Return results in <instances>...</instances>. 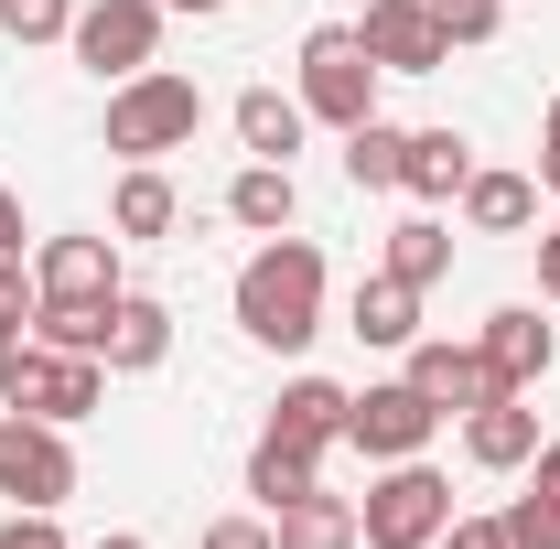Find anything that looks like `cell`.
<instances>
[{
  "instance_id": "cell-26",
  "label": "cell",
  "mask_w": 560,
  "mask_h": 549,
  "mask_svg": "<svg viewBox=\"0 0 560 549\" xmlns=\"http://www.w3.org/2000/svg\"><path fill=\"white\" fill-rule=\"evenodd\" d=\"M0 33H11V44H66L75 0H0Z\"/></svg>"
},
{
  "instance_id": "cell-7",
  "label": "cell",
  "mask_w": 560,
  "mask_h": 549,
  "mask_svg": "<svg viewBox=\"0 0 560 549\" xmlns=\"http://www.w3.org/2000/svg\"><path fill=\"white\" fill-rule=\"evenodd\" d=\"M431 431H442V410L420 399L410 377H377V388H346V442L366 453V464H410V453H431Z\"/></svg>"
},
{
  "instance_id": "cell-23",
  "label": "cell",
  "mask_w": 560,
  "mask_h": 549,
  "mask_svg": "<svg viewBox=\"0 0 560 549\" xmlns=\"http://www.w3.org/2000/svg\"><path fill=\"white\" fill-rule=\"evenodd\" d=\"M270 539H280V549H366V539H355V506H346V495H324V484L280 506Z\"/></svg>"
},
{
  "instance_id": "cell-8",
  "label": "cell",
  "mask_w": 560,
  "mask_h": 549,
  "mask_svg": "<svg viewBox=\"0 0 560 549\" xmlns=\"http://www.w3.org/2000/svg\"><path fill=\"white\" fill-rule=\"evenodd\" d=\"M119 302V237H44L33 313H108Z\"/></svg>"
},
{
  "instance_id": "cell-25",
  "label": "cell",
  "mask_w": 560,
  "mask_h": 549,
  "mask_svg": "<svg viewBox=\"0 0 560 549\" xmlns=\"http://www.w3.org/2000/svg\"><path fill=\"white\" fill-rule=\"evenodd\" d=\"M528 215H539V184H528V173H475V184H464V226H475V237H517Z\"/></svg>"
},
{
  "instance_id": "cell-5",
  "label": "cell",
  "mask_w": 560,
  "mask_h": 549,
  "mask_svg": "<svg viewBox=\"0 0 560 549\" xmlns=\"http://www.w3.org/2000/svg\"><path fill=\"white\" fill-rule=\"evenodd\" d=\"M302 108H313L324 130H355V119H377V66H366L355 22H324V33H302Z\"/></svg>"
},
{
  "instance_id": "cell-2",
  "label": "cell",
  "mask_w": 560,
  "mask_h": 549,
  "mask_svg": "<svg viewBox=\"0 0 560 549\" xmlns=\"http://www.w3.org/2000/svg\"><path fill=\"white\" fill-rule=\"evenodd\" d=\"M0 399H11L22 420H86L97 399H108V366H97V355H66V344H44V335H11Z\"/></svg>"
},
{
  "instance_id": "cell-34",
  "label": "cell",
  "mask_w": 560,
  "mask_h": 549,
  "mask_svg": "<svg viewBox=\"0 0 560 549\" xmlns=\"http://www.w3.org/2000/svg\"><path fill=\"white\" fill-rule=\"evenodd\" d=\"M539 184L560 195V97H550V119H539Z\"/></svg>"
},
{
  "instance_id": "cell-1",
  "label": "cell",
  "mask_w": 560,
  "mask_h": 549,
  "mask_svg": "<svg viewBox=\"0 0 560 549\" xmlns=\"http://www.w3.org/2000/svg\"><path fill=\"white\" fill-rule=\"evenodd\" d=\"M237 335L280 344V355H302V344L324 335V248H313V237L280 226L270 248L237 270Z\"/></svg>"
},
{
  "instance_id": "cell-14",
  "label": "cell",
  "mask_w": 560,
  "mask_h": 549,
  "mask_svg": "<svg viewBox=\"0 0 560 549\" xmlns=\"http://www.w3.org/2000/svg\"><path fill=\"white\" fill-rule=\"evenodd\" d=\"M464 453L486 464V475H528V453H539V410L506 388V399H486V410H464Z\"/></svg>"
},
{
  "instance_id": "cell-6",
  "label": "cell",
  "mask_w": 560,
  "mask_h": 549,
  "mask_svg": "<svg viewBox=\"0 0 560 549\" xmlns=\"http://www.w3.org/2000/svg\"><path fill=\"white\" fill-rule=\"evenodd\" d=\"M75 66L86 75H151V55H162V0H75Z\"/></svg>"
},
{
  "instance_id": "cell-36",
  "label": "cell",
  "mask_w": 560,
  "mask_h": 549,
  "mask_svg": "<svg viewBox=\"0 0 560 549\" xmlns=\"http://www.w3.org/2000/svg\"><path fill=\"white\" fill-rule=\"evenodd\" d=\"M539 291L560 302V237H539Z\"/></svg>"
},
{
  "instance_id": "cell-16",
  "label": "cell",
  "mask_w": 560,
  "mask_h": 549,
  "mask_svg": "<svg viewBox=\"0 0 560 549\" xmlns=\"http://www.w3.org/2000/svg\"><path fill=\"white\" fill-rule=\"evenodd\" d=\"M270 431H280V442H302V453L346 442V388H335V377H291L280 410H270Z\"/></svg>"
},
{
  "instance_id": "cell-39",
  "label": "cell",
  "mask_w": 560,
  "mask_h": 549,
  "mask_svg": "<svg viewBox=\"0 0 560 549\" xmlns=\"http://www.w3.org/2000/svg\"><path fill=\"white\" fill-rule=\"evenodd\" d=\"M0 355H11V324H0Z\"/></svg>"
},
{
  "instance_id": "cell-38",
  "label": "cell",
  "mask_w": 560,
  "mask_h": 549,
  "mask_svg": "<svg viewBox=\"0 0 560 549\" xmlns=\"http://www.w3.org/2000/svg\"><path fill=\"white\" fill-rule=\"evenodd\" d=\"M162 11H226V0H162Z\"/></svg>"
},
{
  "instance_id": "cell-12",
  "label": "cell",
  "mask_w": 560,
  "mask_h": 549,
  "mask_svg": "<svg viewBox=\"0 0 560 549\" xmlns=\"http://www.w3.org/2000/svg\"><path fill=\"white\" fill-rule=\"evenodd\" d=\"M475 344H486L495 388H517V399L550 377V355H560V335L539 324V302H506V313H486V335H475Z\"/></svg>"
},
{
  "instance_id": "cell-17",
  "label": "cell",
  "mask_w": 560,
  "mask_h": 549,
  "mask_svg": "<svg viewBox=\"0 0 560 549\" xmlns=\"http://www.w3.org/2000/svg\"><path fill=\"white\" fill-rule=\"evenodd\" d=\"M302 130H313L302 97H280V86H248V97H237V140H248V162H291Z\"/></svg>"
},
{
  "instance_id": "cell-30",
  "label": "cell",
  "mask_w": 560,
  "mask_h": 549,
  "mask_svg": "<svg viewBox=\"0 0 560 549\" xmlns=\"http://www.w3.org/2000/svg\"><path fill=\"white\" fill-rule=\"evenodd\" d=\"M195 549H280V539H270V517H206Z\"/></svg>"
},
{
  "instance_id": "cell-37",
  "label": "cell",
  "mask_w": 560,
  "mask_h": 549,
  "mask_svg": "<svg viewBox=\"0 0 560 549\" xmlns=\"http://www.w3.org/2000/svg\"><path fill=\"white\" fill-rule=\"evenodd\" d=\"M97 549H151V539H140V528H108V539H97Z\"/></svg>"
},
{
  "instance_id": "cell-13",
  "label": "cell",
  "mask_w": 560,
  "mask_h": 549,
  "mask_svg": "<svg viewBox=\"0 0 560 549\" xmlns=\"http://www.w3.org/2000/svg\"><path fill=\"white\" fill-rule=\"evenodd\" d=\"M162 355H173V313H162L151 291H119L108 324H97V366H108V377H151Z\"/></svg>"
},
{
  "instance_id": "cell-4",
  "label": "cell",
  "mask_w": 560,
  "mask_h": 549,
  "mask_svg": "<svg viewBox=\"0 0 560 549\" xmlns=\"http://www.w3.org/2000/svg\"><path fill=\"white\" fill-rule=\"evenodd\" d=\"M442 528H453V484L431 475L420 453L388 464V475L366 484V506H355V539H366V549H431Z\"/></svg>"
},
{
  "instance_id": "cell-15",
  "label": "cell",
  "mask_w": 560,
  "mask_h": 549,
  "mask_svg": "<svg viewBox=\"0 0 560 549\" xmlns=\"http://www.w3.org/2000/svg\"><path fill=\"white\" fill-rule=\"evenodd\" d=\"M464 184H475V140H464V130H410V173H399V195L453 206Z\"/></svg>"
},
{
  "instance_id": "cell-31",
  "label": "cell",
  "mask_w": 560,
  "mask_h": 549,
  "mask_svg": "<svg viewBox=\"0 0 560 549\" xmlns=\"http://www.w3.org/2000/svg\"><path fill=\"white\" fill-rule=\"evenodd\" d=\"M431 549H517V539H506V517H453Z\"/></svg>"
},
{
  "instance_id": "cell-11",
  "label": "cell",
  "mask_w": 560,
  "mask_h": 549,
  "mask_svg": "<svg viewBox=\"0 0 560 549\" xmlns=\"http://www.w3.org/2000/svg\"><path fill=\"white\" fill-rule=\"evenodd\" d=\"M410 388H420L442 420L506 399V388H495V366H486V344H453V335H410Z\"/></svg>"
},
{
  "instance_id": "cell-10",
  "label": "cell",
  "mask_w": 560,
  "mask_h": 549,
  "mask_svg": "<svg viewBox=\"0 0 560 549\" xmlns=\"http://www.w3.org/2000/svg\"><path fill=\"white\" fill-rule=\"evenodd\" d=\"M355 44H366V66H377V75H431V66H453V44H442V11H431V0H366Z\"/></svg>"
},
{
  "instance_id": "cell-22",
  "label": "cell",
  "mask_w": 560,
  "mask_h": 549,
  "mask_svg": "<svg viewBox=\"0 0 560 549\" xmlns=\"http://www.w3.org/2000/svg\"><path fill=\"white\" fill-rule=\"evenodd\" d=\"M346 324L366 344H410L420 335V291H410V280H388V270H366V280H355V302H346Z\"/></svg>"
},
{
  "instance_id": "cell-24",
  "label": "cell",
  "mask_w": 560,
  "mask_h": 549,
  "mask_svg": "<svg viewBox=\"0 0 560 549\" xmlns=\"http://www.w3.org/2000/svg\"><path fill=\"white\" fill-rule=\"evenodd\" d=\"M377 270H388V280H410V291H431V280L453 270V226H442V215H410V226H388Z\"/></svg>"
},
{
  "instance_id": "cell-35",
  "label": "cell",
  "mask_w": 560,
  "mask_h": 549,
  "mask_svg": "<svg viewBox=\"0 0 560 549\" xmlns=\"http://www.w3.org/2000/svg\"><path fill=\"white\" fill-rule=\"evenodd\" d=\"M0 259H22V195L0 184Z\"/></svg>"
},
{
  "instance_id": "cell-18",
  "label": "cell",
  "mask_w": 560,
  "mask_h": 549,
  "mask_svg": "<svg viewBox=\"0 0 560 549\" xmlns=\"http://www.w3.org/2000/svg\"><path fill=\"white\" fill-rule=\"evenodd\" d=\"M226 215H237L248 237H280V226L302 215V184H291V162H248V173L226 184Z\"/></svg>"
},
{
  "instance_id": "cell-19",
  "label": "cell",
  "mask_w": 560,
  "mask_h": 549,
  "mask_svg": "<svg viewBox=\"0 0 560 549\" xmlns=\"http://www.w3.org/2000/svg\"><path fill=\"white\" fill-rule=\"evenodd\" d=\"M173 215H184L173 173H162V162H130L119 195H108V226H119V237H173Z\"/></svg>"
},
{
  "instance_id": "cell-21",
  "label": "cell",
  "mask_w": 560,
  "mask_h": 549,
  "mask_svg": "<svg viewBox=\"0 0 560 549\" xmlns=\"http://www.w3.org/2000/svg\"><path fill=\"white\" fill-rule=\"evenodd\" d=\"M399 173H410V130L399 119H355L346 130V184L355 195H399Z\"/></svg>"
},
{
  "instance_id": "cell-27",
  "label": "cell",
  "mask_w": 560,
  "mask_h": 549,
  "mask_svg": "<svg viewBox=\"0 0 560 549\" xmlns=\"http://www.w3.org/2000/svg\"><path fill=\"white\" fill-rule=\"evenodd\" d=\"M442 11V44H495V22H506V0H431Z\"/></svg>"
},
{
  "instance_id": "cell-3",
  "label": "cell",
  "mask_w": 560,
  "mask_h": 549,
  "mask_svg": "<svg viewBox=\"0 0 560 549\" xmlns=\"http://www.w3.org/2000/svg\"><path fill=\"white\" fill-rule=\"evenodd\" d=\"M206 130V86L195 75H130L119 97H108V151H130V162H162V151H184V140Z\"/></svg>"
},
{
  "instance_id": "cell-28",
  "label": "cell",
  "mask_w": 560,
  "mask_h": 549,
  "mask_svg": "<svg viewBox=\"0 0 560 549\" xmlns=\"http://www.w3.org/2000/svg\"><path fill=\"white\" fill-rule=\"evenodd\" d=\"M0 549H66L55 506H11V517H0Z\"/></svg>"
},
{
  "instance_id": "cell-20",
  "label": "cell",
  "mask_w": 560,
  "mask_h": 549,
  "mask_svg": "<svg viewBox=\"0 0 560 549\" xmlns=\"http://www.w3.org/2000/svg\"><path fill=\"white\" fill-rule=\"evenodd\" d=\"M313 484H324V453H302V442L259 431V453H248V495H259V517H280V506L313 495Z\"/></svg>"
},
{
  "instance_id": "cell-32",
  "label": "cell",
  "mask_w": 560,
  "mask_h": 549,
  "mask_svg": "<svg viewBox=\"0 0 560 549\" xmlns=\"http://www.w3.org/2000/svg\"><path fill=\"white\" fill-rule=\"evenodd\" d=\"M0 324H11V335L33 324V270H22V259H0Z\"/></svg>"
},
{
  "instance_id": "cell-9",
  "label": "cell",
  "mask_w": 560,
  "mask_h": 549,
  "mask_svg": "<svg viewBox=\"0 0 560 549\" xmlns=\"http://www.w3.org/2000/svg\"><path fill=\"white\" fill-rule=\"evenodd\" d=\"M0 495L11 506H66L75 495V453H66V420H0Z\"/></svg>"
},
{
  "instance_id": "cell-33",
  "label": "cell",
  "mask_w": 560,
  "mask_h": 549,
  "mask_svg": "<svg viewBox=\"0 0 560 549\" xmlns=\"http://www.w3.org/2000/svg\"><path fill=\"white\" fill-rule=\"evenodd\" d=\"M528 495L560 517V442H539V453H528Z\"/></svg>"
},
{
  "instance_id": "cell-29",
  "label": "cell",
  "mask_w": 560,
  "mask_h": 549,
  "mask_svg": "<svg viewBox=\"0 0 560 549\" xmlns=\"http://www.w3.org/2000/svg\"><path fill=\"white\" fill-rule=\"evenodd\" d=\"M506 539L517 549H560V517L539 506V495H517V506H506Z\"/></svg>"
}]
</instances>
